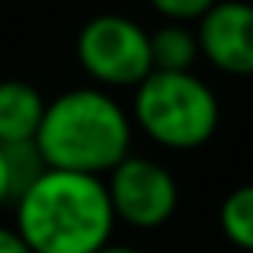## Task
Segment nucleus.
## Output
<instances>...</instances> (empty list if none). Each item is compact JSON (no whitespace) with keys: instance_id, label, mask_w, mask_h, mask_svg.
Instances as JSON below:
<instances>
[{"instance_id":"f257e3e1","label":"nucleus","mask_w":253,"mask_h":253,"mask_svg":"<svg viewBox=\"0 0 253 253\" xmlns=\"http://www.w3.org/2000/svg\"><path fill=\"white\" fill-rule=\"evenodd\" d=\"M13 231L32 253H96L116 215L99 176L45 167L13 202Z\"/></svg>"},{"instance_id":"f03ea898","label":"nucleus","mask_w":253,"mask_h":253,"mask_svg":"<svg viewBox=\"0 0 253 253\" xmlns=\"http://www.w3.org/2000/svg\"><path fill=\"white\" fill-rule=\"evenodd\" d=\"M135 125L116 93L99 86H74L45 99L36 148L45 167L103 179L131 154Z\"/></svg>"},{"instance_id":"7ed1b4c3","label":"nucleus","mask_w":253,"mask_h":253,"mask_svg":"<svg viewBox=\"0 0 253 253\" xmlns=\"http://www.w3.org/2000/svg\"><path fill=\"white\" fill-rule=\"evenodd\" d=\"M128 116L157 148L199 151L221 125V103L192 71H151L135 86Z\"/></svg>"},{"instance_id":"20e7f679","label":"nucleus","mask_w":253,"mask_h":253,"mask_svg":"<svg viewBox=\"0 0 253 253\" xmlns=\"http://www.w3.org/2000/svg\"><path fill=\"white\" fill-rule=\"evenodd\" d=\"M151 32L122 13H96L77 32V64L99 90H135L154 71Z\"/></svg>"},{"instance_id":"39448f33","label":"nucleus","mask_w":253,"mask_h":253,"mask_svg":"<svg viewBox=\"0 0 253 253\" xmlns=\"http://www.w3.org/2000/svg\"><path fill=\"white\" fill-rule=\"evenodd\" d=\"M116 224H128L135 231L164 228L179 209V183L164 164L151 157L128 154L103 176Z\"/></svg>"},{"instance_id":"423d86ee","label":"nucleus","mask_w":253,"mask_h":253,"mask_svg":"<svg viewBox=\"0 0 253 253\" xmlns=\"http://www.w3.org/2000/svg\"><path fill=\"white\" fill-rule=\"evenodd\" d=\"M199 58L228 77L253 74V3L218 0L196 19Z\"/></svg>"},{"instance_id":"0eeeda50","label":"nucleus","mask_w":253,"mask_h":253,"mask_svg":"<svg viewBox=\"0 0 253 253\" xmlns=\"http://www.w3.org/2000/svg\"><path fill=\"white\" fill-rule=\"evenodd\" d=\"M45 112V96L29 81L6 77L0 81V144L36 141L39 122Z\"/></svg>"},{"instance_id":"6e6552de","label":"nucleus","mask_w":253,"mask_h":253,"mask_svg":"<svg viewBox=\"0 0 253 253\" xmlns=\"http://www.w3.org/2000/svg\"><path fill=\"white\" fill-rule=\"evenodd\" d=\"M148 39L154 71H192V64L199 61L196 29L189 23H164Z\"/></svg>"},{"instance_id":"1a4fd4ad","label":"nucleus","mask_w":253,"mask_h":253,"mask_svg":"<svg viewBox=\"0 0 253 253\" xmlns=\"http://www.w3.org/2000/svg\"><path fill=\"white\" fill-rule=\"evenodd\" d=\"M218 228L234 250L253 253V183H244L224 196L218 209Z\"/></svg>"},{"instance_id":"9d476101","label":"nucleus","mask_w":253,"mask_h":253,"mask_svg":"<svg viewBox=\"0 0 253 253\" xmlns=\"http://www.w3.org/2000/svg\"><path fill=\"white\" fill-rule=\"evenodd\" d=\"M3 154H6V170H10V192H13V202H16L19 192H23L29 183H36V176L45 170V161H42V154H39L36 141L6 144Z\"/></svg>"},{"instance_id":"9b49d317","label":"nucleus","mask_w":253,"mask_h":253,"mask_svg":"<svg viewBox=\"0 0 253 253\" xmlns=\"http://www.w3.org/2000/svg\"><path fill=\"white\" fill-rule=\"evenodd\" d=\"M151 10L161 13L164 23H196L209 6H215L218 0H148Z\"/></svg>"},{"instance_id":"f8f14e48","label":"nucleus","mask_w":253,"mask_h":253,"mask_svg":"<svg viewBox=\"0 0 253 253\" xmlns=\"http://www.w3.org/2000/svg\"><path fill=\"white\" fill-rule=\"evenodd\" d=\"M0 253H32V250L26 247V241L13 228L0 224Z\"/></svg>"},{"instance_id":"ddd939ff","label":"nucleus","mask_w":253,"mask_h":253,"mask_svg":"<svg viewBox=\"0 0 253 253\" xmlns=\"http://www.w3.org/2000/svg\"><path fill=\"white\" fill-rule=\"evenodd\" d=\"M13 202V192H10V170H6V154H3V144H0V209Z\"/></svg>"},{"instance_id":"4468645a","label":"nucleus","mask_w":253,"mask_h":253,"mask_svg":"<svg viewBox=\"0 0 253 253\" xmlns=\"http://www.w3.org/2000/svg\"><path fill=\"white\" fill-rule=\"evenodd\" d=\"M96 253H144V250L131 247V244H116V241H109V244H103Z\"/></svg>"}]
</instances>
